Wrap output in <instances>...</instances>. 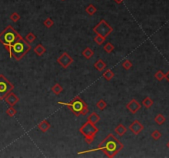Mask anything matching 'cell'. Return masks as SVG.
Masks as SVG:
<instances>
[{
  "label": "cell",
  "instance_id": "4",
  "mask_svg": "<svg viewBox=\"0 0 169 158\" xmlns=\"http://www.w3.org/2000/svg\"><path fill=\"white\" fill-rule=\"evenodd\" d=\"M22 36L16 31L12 26H8L3 32L0 33V43L3 45H13Z\"/></svg>",
  "mask_w": 169,
  "mask_h": 158
},
{
  "label": "cell",
  "instance_id": "31",
  "mask_svg": "<svg viewBox=\"0 0 169 158\" xmlns=\"http://www.w3.org/2000/svg\"><path fill=\"white\" fill-rule=\"evenodd\" d=\"M151 137L154 138V140H158L162 137V134L158 130H154V132L151 134Z\"/></svg>",
  "mask_w": 169,
  "mask_h": 158
},
{
  "label": "cell",
  "instance_id": "35",
  "mask_svg": "<svg viewBox=\"0 0 169 158\" xmlns=\"http://www.w3.org/2000/svg\"><path fill=\"white\" fill-rule=\"evenodd\" d=\"M167 146H168V148H169V142H168V144H167Z\"/></svg>",
  "mask_w": 169,
  "mask_h": 158
},
{
  "label": "cell",
  "instance_id": "8",
  "mask_svg": "<svg viewBox=\"0 0 169 158\" xmlns=\"http://www.w3.org/2000/svg\"><path fill=\"white\" fill-rule=\"evenodd\" d=\"M74 59L69 55L67 52H64L61 55L58 57V59H57V63L64 69L68 68L69 66L74 63Z\"/></svg>",
  "mask_w": 169,
  "mask_h": 158
},
{
  "label": "cell",
  "instance_id": "2",
  "mask_svg": "<svg viewBox=\"0 0 169 158\" xmlns=\"http://www.w3.org/2000/svg\"><path fill=\"white\" fill-rule=\"evenodd\" d=\"M58 104L67 106L69 110L73 112V114L78 117L80 116V115H86L88 113L87 104L78 95L75 96L73 100H71L69 102L66 103L59 101Z\"/></svg>",
  "mask_w": 169,
  "mask_h": 158
},
{
  "label": "cell",
  "instance_id": "28",
  "mask_svg": "<svg viewBox=\"0 0 169 158\" xmlns=\"http://www.w3.org/2000/svg\"><path fill=\"white\" fill-rule=\"evenodd\" d=\"M10 19L13 22H18L20 19H21V16L17 13H13L11 15H10Z\"/></svg>",
  "mask_w": 169,
  "mask_h": 158
},
{
  "label": "cell",
  "instance_id": "20",
  "mask_svg": "<svg viewBox=\"0 0 169 158\" xmlns=\"http://www.w3.org/2000/svg\"><path fill=\"white\" fill-rule=\"evenodd\" d=\"M142 105H143L146 109H148V108H150V107L154 105V101H153L149 96H147V97H145V98L143 100Z\"/></svg>",
  "mask_w": 169,
  "mask_h": 158
},
{
  "label": "cell",
  "instance_id": "21",
  "mask_svg": "<svg viewBox=\"0 0 169 158\" xmlns=\"http://www.w3.org/2000/svg\"><path fill=\"white\" fill-rule=\"evenodd\" d=\"M85 11H86V13H87L89 16H93V15L97 13V8H96L93 4H89V5L86 8Z\"/></svg>",
  "mask_w": 169,
  "mask_h": 158
},
{
  "label": "cell",
  "instance_id": "29",
  "mask_svg": "<svg viewBox=\"0 0 169 158\" xmlns=\"http://www.w3.org/2000/svg\"><path fill=\"white\" fill-rule=\"evenodd\" d=\"M164 76H165V73H163V72L161 71V70L158 71L154 74V78L157 79L158 81H159V82L164 78Z\"/></svg>",
  "mask_w": 169,
  "mask_h": 158
},
{
  "label": "cell",
  "instance_id": "36",
  "mask_svg": "<svg viewBox=\"0 0 169 158\" xmlns=\"http://www.w3.org/2000/svg\"><path fill=\"white\" fill-rule=\"evenodd\" d=\"M61 1H64V0H61Z\"/></svg>",
  "mask_w": 169,
  "mask_h": 158
},
{
  "label": "cell",
  "instance_id": "19",
  "mask_svg": "<svg viewBox=\"0 0 169 158\" xmlns=\"http://www.w3.org/2000/svg\"><path fill=\"white\" fill-rule=\"evenodd\" d=\"M102 77L106 79L107 81H111V79L115 77V73H114V72L112 71V70L107 69V70H106V71L103 72Z\"/></svg>",
  "mask_w": 169,
  "mask_h": 158
},
{
  "label": "cell",
  "instance_id": "32",
  "mask_svg": "<svg viewBox=\"0 0 169 158\" xmlns=\"http://www.w3.org/2000/svg\"><path fill=\"white\" fill-rule=\"evenodd\" d=\"M122 66H123V68L125 70H129V69H131V68L133 67V64H132V63H131L130 60H125L122 63Z\"/></svg>",
  "mask_w": 169,
  "mask_h": 158
},
{
  "label": "cell",
  "instance_id": "9",
  "mask_svg": "<svg viewBox=\"0 0 169 158\" xmlns=\"http://www.w3.org/2000/svg\"><path fill=\"white\" fill-rule=\"evenodd\" d=\"M144 125L139 120H137V119L134 120L132 122V124H131V125L129 126V129L135 135L139 134L144 130Z\"/></svg>",
  "mask_w": 169,
  "mask_h": 158
},
{
  "label": "cell",
  "instance_id": "30",
  "mask_svg": "<svg viewBox=\"0 0 169 158\" xmlns=\"http://www.w3.org/2000/svg\"><path fill=\"white\" fill-rule=\"evenodd\" d=\"M6 113H7V115H8L9 117H13L16 114H17V111L14 109L13 106H10L8 110L6 111Z\"/></svg>",
  "mask_w": 169,
  "mask_h": 158
},
{
  "label": "cell",
  "instance_id": "24",
  "mask_svg": "<svg viewBox=\"0 0 169 158\" xmlns=\"http://www.w3.org/2000/svg\"><path fill=\"white\" fill-rule=\"evenodd\" d=\"M96 105L97 106V108H98L100 111H104V110L107 108V103L104 100H99V101L97 102Z\"/></svg>",
  "mask_w": 169,
  "mask_h": 158
},
{
  "label": "cell",
  "instance_id": "3",
  "mask_svg": "<svg viewBox=\"0 0 169 158\" xmlns=\"http://www.w3.org/2000/svg\"><path fill=\"white\" fill-rule=\"evenodd\" d=\"M31 49V46L30 43L25 40L23 37H20L15 43L12 45L10 58L13 57L15 60L20 61Z\"/></svg>",
  "mask_w": 169,
  "mask_h": 158
},
{
  "label": "cell",
  "instance_id": "6",
  "mask_svg": "<svg viewBox=\"0 0 169 158\" xmlns=\"http://www.w3.org/2000/svg\"><path fill=\"white\" fill-rule=\"evenodd\" d=\"M13 89L14 85L12 84L4 75L0 74V100H4L8 93H10Z\"/></svg>",
  "mask_w": 169,
  "mask_h": 158
},
{
  "label": "cell",
  "instance_id": "33",
  "mask_svg": "<svg viewBox=\"0 0 169 158\" xmlns=\"http://www.w3.org/2000/svg\"><path fill=\"white\" fill-rule=\"evenodd\" d=\"M164 78L166 79L168 82H169V71L167 72V73H165V76H164Z\"/></svg>",
  "mask_w": 169,
  "mask_h": 158
},
{
  "label": "cell",
  "instance_id": "7",
  "mask_svg": "<svg viewBox=\"0 0 169 158\" xmlns=\"http://www.w3.org/2000/svg\"><path fill=\"white\" fill-rule=\"evenodd\" d=\"M112 32H113V27L110 26L104 19L101 20L100 22L93 27L94 33H96L97 35H100L105 38H107Z\"/></svg>",
  "mask_w": 169,
  "mask_h": 158
},
{
  "label": "cell",
  "instance_id": "15",
  "mask_svg": "<svg viewBox=\"0 0 169 158\" xmlns=\"http://www.w3.org/2000/svg\"><path fill=\"white\" fill-rule=\"evenodd\" d=\"M94 68L99 72H102L106 68H107V63H105L102 59L97 60L96 63H94Z\"/></svg>",
  "mask_w": 169,
  "mask_h": 158
},
{
  "label": "cell",
  "instance_id": "17",
  "mask_svg": "<svg viewBox=\"0 0 169 158\" xmlns=\"http://www.w3.org/2000/svg\"><path fill=\"white\" fill-rule=\"evenodd\" d=\"M82 55H83V56L84 57L85 59H90L92 56L94 55V51L89 47H87L86 49H84V50L82 52Z\"/></svg>",
  "mask_w": 169,
  "mask_h": 158
},
{
  "label": "cell",
  "instance_id": "1",
  "mask_svg": "<svg viewBox=\"0 0 169 158\" xmlns=\"http://www.w3.org/2000/svg\"><path fill=\"white\" fill-rule=\"evenodd\" d=\"M124 148V145L120 142L112 134H108L105 139L98 145V147L96 149H92L91 151H86L81 153H86L87 151H101L104 152V154L109 158L115 157V155H117Z\"/></svg>",
  "mask_w": 169,
  "mask_h": 158
},
{
  "label": "cell",
  "instance_id": "26",
  "mask_svg": "<svg viewBox=\"0 0 169 158\" xmlns=\"http://www.w3.org/2000/svg\"><path fill=\"white\" fill-rule=\"evenodd\" d=\"M44 26H46V28H50V27H52L53 26H54V21L50 18V17H47L46 20L44 21Z\"/></svg>",
  "mask_w": 169,
  "mask_h": 158
},
{
  "label": "cell",
  "instance_id": "11",
  "mask_svg": "<svg viewBox=\"0 0 169 158\" xmlns=\"http://www.w3.org/2000/svg\"><path fill=\"white\" fill-rule=\"evenodd\" d=\"M4 100H5V101L8 103L10 106H14L16 104L20 101L19 97L16 95L15 93H13L12 92L10 93H8L7 96L4 98Z\"/></svg>",
  "mask_w": 169,
  "mask_h": 158
},
{
  "label": "cell",
  "instance_id": "22",
  "mask_svg": "<svg viewBox=\"0 0 169 158\" xmlns=\"http://www.w3.org/2000/svg\"><path fill=\"white\" fill-rule=\"evenodd\" d=\"M154 121H155L158 125H162V124L166 121V118H165L162 114H158V115L154 118Z\"/></svg>",
  "mask_w": 169,
  "mask_h": 158
},
{
  "label": "cell",
  "instance_id": "5",
  "mask_svg": "<svg viewBox=\"0 0 169 158\" xmlns=\"http://www.w3.org/2000/svg\"><path fill=\"white\" fill-rule=\"evenodd\" d=\"M99 129L96 127V124L89 121H87L84 124L79 128V133L84 136L85 142L87 144H91L95 138L96 134L98 133Z\"/></svg>",
  "mask_w": 169,
  "mask_h": 158
},
{
  "label": "cell",
  "instance_id": "27",
  "mask_svg": "<svg viewBox=\"0 0 169 158\" xmlns=\"http://www.w3.org/2000/svg\"><path fill=\"white\" fill-rule=\"evenodd\" d=\"M36 39V36L32 33V32H29L27 36H26V40L28 42V43H32L34 42Z\"/></svg>",
  "mask_w": 169,
  "mask_h": 158
},
{
  "label": "cell",
  "instance_id": "18",
  "mask_svg": "<svg viewBox=\"0 0 169 158\" xmlns=\"http://www.w3.org/2000/svg\"><path fill=\"white\" fill-rule=\"evenodd\" d=\"M63 90H64V89H63V87H62L60 84H59V83H55L54 86L51 87L52 92L54 93V95H60L62 92H63Z\"/></svg>",
  "mask_w": 169,
  "mask_h": 158
},
{
  "label": "cell",
  "instance_id": "14",
  "mask_svg": "<svg viewBox=\"0 0 169 158\" xmlns=\"http://www.w3.org/2000/svg\"><path fill=\"white\" fill-rule=\"evenodd\" d=\"M126 132H127V128H126V127L124 126L122 124H119L115 128V133H116L117 134L121 136V137H122V136L125 134Z\"/></svg>",
  "mask_w": 169,
  "mask_h": 158
},
{
  "label": "cell",
  "instance_id": "10",
  "mask_svg": "<svg viewBox=\"0 0 169 158\" xmlns=\"http://www.w3.org/2000/svg\"><path fill=\"white\" fill-rule=\"evenodd\" d=\"M140 108H141L140 103H139L135 99H132L131 101L126 105V109L133 115L136 114L137 111L140 110Z\"/></svg>",
  "mask_w": 169,
  "mask_h": 158
},
{
  "label": "cell",
  "instance_id": "12",
  "mask_svg": "<svg viewBox=\"0 0 169 158\" xmlns=\"http://www.w3.org/2000/svg\"><path fill=\"white\" fill-rule=\"evenodd\" d=\"M50 128V124L47 120H42L38 124V128L43 133H46Z\"/></svg>",
  "mask_w": 169,
  "mask_h": 158
},
{
  "label": "cell",
  "instance_id": "13",
  "mask_svg": "<svg viewBox=\"0 0 169 158\" xmlns=\"http://www.w3.org/2000/svg\"><path fill=\"white\" fill-rule=\"evenodd\" d=\"M46 47L42 45V44H38L36 47L34 48V52L35 54L39 57L42 56L45 53H46Z\"/></svg>",
  "mask_w": 169,
  "mask_h": 158
},
{
  "label": "cell",
  "instance_id": "34",
  "mask_svg": "<svg viewBox=\"0 0 169 158\" xmlns=\"http://www.w3.org/2000/svg\"><path fill=\"white\" fill-rule=\"evenodd\" d=\"M114 1H115L117 4H121V3H123L125 0H114Z\"/></svg>",
  "mask_w": 169,
  "mask_h": 158
},
{
  "label": "cell",
  "instance_id": "23",
  "mask_svg": "<svg viewBox=\"0 0 169 158\" xmlns=\"http://www.w3.org/2000/svg\"><path fill=\"white\" fill-rule=\"evenodd\" d=\"M103 49L104 51H106L107 54H111L114 49H115V46L111 43V42H108L105 45V46L103 47Z\"/></svg>",
  "mask_w": 169,
  "mask_h": 158
},
{
  "label": "cell",
  "instance_id": "25",
  "mask_svg": "<svg viewBox=\"0 0 169 158\" xmlns=\"http://www.w3.org/2000/svg\"><path fill=\"white\" fill-rule=\"evenodd\" d=\"M105 40H106V38L103 37V36H101L100 35H97V36L94 37V42H95L97 45H101L104 43Z\"/></svg>",
  "mask_w": 169,
  "mask_h": 158
},
{
  "label": "cell",
  "instance_id": "16",
  "mask_svg": "<svg viewBox=\"0 0 169 158\" xmlns=\"http://www.w3.org/2000/svg\"><path fill=\"white\" fill-rule=\"evenodd\" d=\"M100 116L96 112H92V114L87 117V121L91 122V123L94 124H96L97 123H98L100 121Z\"/></svg>",
  "mask_w": 169,
  "mask_h": 158
}]
</instances>
